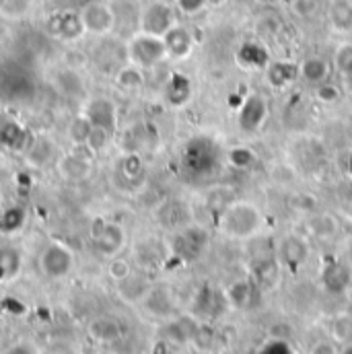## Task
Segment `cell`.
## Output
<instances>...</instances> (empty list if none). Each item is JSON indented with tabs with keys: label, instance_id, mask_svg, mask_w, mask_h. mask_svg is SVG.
Here are the masks:
<instances>
[{
	"label": "cell",
	"instance_id": "1",
	"mask_svg": "<svg viewBox=\"0 0 352 354\" xmlns=\"http://www.w3.org/2000/svg\"><path fill=\"white\" fill-rule=\"evenodd\" d=\"M223 163H225V153L221 145L204 134L189 138L179 157L181 174L189 183H204L212 179L221 171Z\"/></svg>",
	"mask_w": 352,
	"mask_h": 354
},
{
	"label": "cell",
	"instance_id": "2",
	"mask_svg": "<svg viewBox=\"0 0 352 354\" xmlns=\"http://www.w3.org/2000/svg\"><path fill=\"white\" fill-rule=\"evenodd\" d=\"M219 231L233 241L254 239L264 227V214L254 202L233 200L216 221Z\"/></svg>",
	"mask_w": 352,
	"mask_h": 354
},
{
	"label": "cell",
	"instance_id": "3",
	"mask_svg": "<svg viewBox=\"0 0 352 354\" xmlns=\"http://www.w3.org/2000/svg\"><path fill=\"white\" fill-rule=\"evenodd\" d=\"M126 58L130 64H134L142 71H151V68L159 66L163 60H167L169 56H167L163 37L151 35L145 31H136L126 41Z\"/></svg>",
	"mask_w": 352,
	"mask_h": 354
},
{
	"label": "cell",
	"instance_id": "4",
	"mask_svg": "<svg viewBox=\"0 0 352 354\" xmlns=\"http://www.w3.org/2000/svg\"><path fill=\"white\" fill-rule=\"evenodd\" d=\"M91 239H93L95 250L103 258L111 260V258H118L124 252V248L128 243V233L115 221L97 218L93 223V229H91Z\"/></svg>",
	"mask_w": 352,
	"mask_h": 354
},
{
	"label": "cell",
	"instance_id": "5",
	"mask_svg": "<svg viewBox=\"0 0 352 354\" xmlns=\"http://www.w3.org/2000/svg\"><path fill=\"white\" fill-rule=\"evenodd\" d=\"M208 248V233L198 225H185L174 233L169 241V254L181 262H196Z\"/></svg>",
	"mask_w": 352,
	"mask_h": 354
},
{
	"label": "cell",
	"instance_id": "6",
	"mask_svg": "<svg viewBox=\"0 0 352 354\" xmlns=\"http://www.w3.org/2000/svg\"><path fill=\"white\" fill-rule=\"evenodd\" d=\"M39 270L50 280H62L75 270V252L62 243L52 241L39 254Z\"/></svg>",
	"mask_w": 352,
	"mask_h": 354
},
{
	"label": "cell",
	"instance_id": "7",
	"mask_svg": "<svg viewBox=\"0 0 352 354\" xmlns=\"http://www.w3.org/2000/svg\"><path fill=\"white\" fill-rule=\"evenodd\" d=\"M309 254H311V248H309L307 239L297 235V233L282 235L276 243V250H274L278 266L290 274H297L303 266L307 264Z\"/></svg>",
	"mask_w": 352,
	"mask_h": 354
},
{
	"label": "cell",
	"instance_id": "8",
	"mask_svg": "<svg viewBox=\"0 0 352 354\" xmlns=\"http://www.w3.org/2000/svg\"><path fill=\"white\" fill-rule=\"evenodd\" d=\"M81 21L89 35L95 37H107L115 31V12L109 2L103 0H91L81 10Z\"/></svg>",
	"mask_w": 352,
	"mask_h": 354
},
{
	"label": "cell",
	"instance_id": "9",
	"mask_svg": "<svg viewBox=\"0 0 352 354\" xmlns=\"http://www.w3.org/2000/svg\"><path fill=\"white\" fill-rule=\"evenodd\" d=\"M176 23V6H172L169 2H163V0H153L140 10L138 31L163 37Z\"/></svg>",
	"mask_w": 352,
	"mask_h": 354
},
{
	"label": "cell",
	"instance_id": "10",
	"mask_svg": "<svg viewBox=\"0 0 352 354\" xmlns=\"http://www.w3.org/2000/svg\"><path fill=\"white\" fill-rule=\"evenodd\" d=\"M270 115V103L262 93H250L237 109V128L243 134H258Z\"/></svg>",
	"mask_w": 352,
	"mask_h": 354
},
{
	"label": "cell",
	"instance_id": "11",
	"mask_svg": "<svg viewBox=\"0 0 352 354\" xmlns=\"http://www.w3.org/2000/svg\"><path fill=\"white\" fill-rule=\"evenodd\" d=\"M48 31L62 41H77L87 33L83 27L79 10H73V8H64V10L54 12L48 19Z\"/></svg>",
	"mask_w": 352,
	"mask_h": 354
},
{
	"label": "cell",
	"instance_id": "12",
	"mask_svg": "<svg viewBox=\"0 0 352 354\" xmlns=\"http://www.w3.org/2000/svg\"><path fill=\"white\" fill-rule=\"evenodd\" d=\"M83 113L95 128H103L111 134L118 132V107L109 97H91L83 107Z\"/></svg>",
	"mask_w": 352,
	"mask_h": 354
},
{
	"label": "cell",
	"instance_id": "13",
	"mask_svg": "<svg viewBox=\"0 0 352 354\" xmlns=\"http://www.w3.org/2000/svg\"><path fill=\"white\" fill-rule=\"evenodd\" d=\"M140 305L153 317L172 319L174 309H176V299H174V292H172L169 286H165V284H153Z\"/></svg>",
	"mask_w": 352,
	"mask_h": 354
},
{
	"label": "cell",
	"instance_id": "14",
	"mask_svg": "<svg viewBox=\"0 0 352 354\" xmlns=\"http://www.w3.org/2000/svg\"><path fill=\"white\" fill-rule=\"evenodd\" d=\"M280 270L276 256H256L250 262V280L258 290H272L280 280Z\"/></svg>",
	"mask_w": 352,
	"mask_h": 354
},
{
	"label": "cell",
	"instance_id": "15",
	"mask_svg": "<svg viewBox=\"0 0 352 354\" xmlns=\"http://www.w3.org/2000/svg\"><path fill=\"white\" fill-rule=\"evenodd\" d=\"M163 41H165V48H167V56L174 58V60H185L192 56L194 52V35L187 27L176 23L165 35H163Z\"/></svg>",
	"mask_w": 352,
	"mask_h": 354
},
{
	"label": "cell",
	"instance_id": "16",
	"mask_svg": "<svg viewBox=\"0 0 352 354\" xmlns=\"http://www.w3.org/2000/svg\"><path fill=\"white\" fill-rule=\"evenodd\" d=\"M322 284L328 292L342 295L352 286V270L340 260H330L322 270Z\"/></svg>",
	"mask_w": 352,
	"mask_h": 354
},
{
	"label": "cell",
	"instance_id": "17",
	"mask_svg": "<svg viewBox=\"0 0 352 354\" xmlns=\"http://www.w3.org/2000/svg\"><path fill=\"white\" fill-rule=\"evenodd\" d=\"M118 286V295L120 299H124L126 303H142V299L147 297V292L151 290L153 282L147 278V274L142 272H130L124 280L115 282Z\"/></svg>",
	"mask_w": 352,
	"mask_h": 354
},
{
	"label": "cell",
	"instance_id": "18",
	"mask_svg": "<svg viewBox=\"0 0 352 354\" xmlns=\"http://www.w3.org/2000/svg\"><path fill=\"white\" fill-rule=\"evenodd\" d=\"M163 97L167 101V105L172 107H183L187 105V101L192 99V81L187 75L183 73H172V77L167 79L165 87H163Z\"/></svg>",
	"mask_w": 352,
	"mask_h": 354
},
{
	"label": "cell",
	"instance_id": "19",
	"mask_svg": "<svg viewBox=\"0 0 352 354\" xmlns=\"http://www.w3.org/2000/svg\"><path fill=\"white\" fill-rule=\"evenodd\" d=\"M167 250L165 243H161L159 239H142L140 243H136V250H134V258L140 268L149 270V268H157V266L163 264V260L167 258Z\"/></svg>",
	"mask_w": 352,
	"mask_h": 354
},
{
	"label": "cell",
	"instance_id": "20",
	"mask_svg": "<svg viewBox=\"0 0 352 354\" xmlns=\"http://www.w3.org/2000/svg\"><path fill=\"white\" fill-rule=\"evenodd\" d=\"M237 62L241 68L246 71H264L270 64V54L262 44L258 41H246L239 46L237 54H235Z\"/></svg>",
	"mask_w": 352,
	"mask_h": 354
},
{
	"label": "cell",
	"instance_id": "21",
	"mask_svg": "<svg viewBox=\"0 0 352 354\" xmlns=\"http://www.w3.org/2000/svg\"><path fill=\"white\" fill-rule=\"evenodd\" d=\"M157 218H159V223L167 231H174L176 233L179 229H183L185 225H189V208L183 202H179V200H167L159 208Z\"/></svg>",
	"mask_w": 352,
	"mask_h": 354
},
{
	"label": "cell",
	"instance_id": "22",
	"mask_svg": "<svg viewBox=\"0 0 352 354\" xmlns=\"http://www.w3.org/2000/svg\"><path fill=\"white\" fill-rule=\"evenodd\" d=\"M266 79L274 88H284L299 79V64L288 60H276L266 66Z\"/></svg>",
	"mask_w": 352,
	"mask_h": 354
},
{
	"label": "cell",
	"instance_id": "23",
	"mask_svg": "<svg viewBox=\"0 0 352 354\" xmlns=\"http://www.w3.org/2000/svg\"><path fill=\"white\" fill-rule=\"evenodd\" d=\"M89 334L95 340H99V342H115V340H120L124 336V326L115 317L101 315V317H97V319L91 322Z\"/></svg>",
	"mask_w": 352,
	"mask_h": 354
},
{
	"label": "cell",
	"instance_id": "24",
	"mask_svg": "<svg viewBox=\"0 0 352 354\" xmlns=\"http://www.w3.org/2000/svg\"><path fill=\"white\" fill-rule=\"evenodd\" d=\"M330 73H332V68H330L328 60H324L319 56H309L299 64V77L311 85L326 83L330 79Z\"/></svg>",
	"mask_w": 352,
	"mask_h": 354
},
{
	"label": "cell",
	"instance_id": "25",
	"mask_svg": "<svg viewBox=\"0 0 352 354\" xmlns=\"http://www.w3.org/2000/svg\"><path fill=\"white\" fill-rule=\"evenodd\" d=\"M258 292L256 284L250 280V278H243V280H235L227 292H225V299L231 307L235 309H248L252 303H254V295Z\"/></svg>",
	"mask_w": 352,
	"mask_h": 354
},
{
	"label": "cell",
	"instance_id": "26",
	"mask_svg": "<svg viewBox=\"0 0 352 354\" xmlns=\"http://www.w3.org/2000/svg\"><path fill=\"white\" fill-rule=\"evenodd\" d=\"M328 21L338 33H352V0H330Z\"/></svg>",
	"mask_w": 352,
	"mask_h": 354
},
{
	"label": "cell",
	"instance_id": "27",
	"mask_svg": "<svg viewBox=\"0 0 352 354\" xmlns=\"http://www.w3.org/2000/svg\"><path fill=\"white\" fill-rule=\"evenodd\" d=\"M58 169L68 181H83L91 176V161L81 157L79 153H68L60 159Z\"/></svg>",
	"mask_w": 352,
	"mask_h": 354
},
{
	"label": "cell",
	"instance_id": "28",
	"mask_svg": "<svg viewBox=\"0 0 352 354\" xmlns=\"http://www.w3.org/2000/svg\"><path fill=\"white\" fill-rule=\"evenodd\" d=\"M145 73H147V71H142V68H138V66L126 62L124 66H120V68L115 71L113 83L120 88H124V91H138V88L145 87V81H147Z\"/></svg>",
	"mask_w": 352,
	"mask_h": 354
},
{
	"label": "cell",
	"instance_id": "29",
	"mask_svg": "<svg viewBox=\"0 0 352 354\" xmlns=\"http://www.w3.org/2000/svg\"><path fill=\"white\" fill-rule=\"evenodd\" d=\"M56 87H58V91H60L62 95H66V97H71V99L81 97V95L85 93L83 77H81L79 71L73 68V66H68V68H64V71L58 73V77H56Z\"/></svg>",
	"mask_w": 352,
	"mask_h": 354
},
{
	"label": "cell",
	"instance_id": "30",
	"mask_svg": "<svg viewBox=\"0 0 352 354\" xmlns=\"http://www.w3.org/2000/svg\"><path fill=\"white\" fill-rule=\"evenodd\" d=\"M225 161L237 171H248L258 163V155H256L254 149H250L246 145H239V147H233V149H229L225 153Z\"/></svg>",
	"mask_w": 352,
	"mask_h": 354
},
{
	"label": "cell",
	"instance_id": "31",
	"mask_svg": "<svg viewBox=\"0 0 352 354\" xmlns=\"http://www.w3.org/2000/svg\"><path fill=\"white\" fill-rule=\"evenodd\" d=\"M330 336L336 344L344 346L352 342V315L351 313H338L330 322Z\"/></svg>",
	"mask_w": 352,
	"mask_h": 354
},
{
	"label": "cell",
	"instance_id": "32",
	"mask_svg": "<svg viewBox=\"0 0 352 354\" xmlns=\"http://www.w3.org/2000/svg\"><path fill=\"white\" fill-rule=\"evenodd\" d=\"M91 130H93L91 120L81 111V113H77V115L71 120V124H68V138H71V142H73L75 147H85Z\"/></svg>",
	"mask_w": 352,
	"mask_h": 354
},
{
	"label": "cell",
	"instance_id": "33",
	"mask_svg": "<svg viewBox=\"0 0 352 354\" xmlns=\"http://www.w3.org/2000/svg\"><path fill=\"white\" fill-rule=\"evenodd\" d=\"M309 231L319 239H332L338 233V221L332 214H317L309 221Z\"/></svg>",
	"mask_w": 352,
	"mask_h": 354
},
{
	"label": "cell",
	"instance_id": "34",
	"mask_svg": "<svg viewBox=\"0 0 352 354\" xmlns=\"http://www.w3.org/2000/svg\"><path fill=\"white\" fill-rule=\"evenodd\" d=\"M21 270V254L15 248H0V280H10Z\"/></svg>",
	"mask_w": 352,
	"mask_h": 354
},
{
	"label": "cell",
	"instance_id": "35",
	"mask_svg": "<svg viewBox=\"0 0 352 354\" xmlns=\"http://www.w3.org/2000/svg\"><path fill=\"white\" fill-rule=\"evenodd\" d=\"M120 169H122L124 179L130 183L140 181V177L145 176V165H142V159L138 153H126L124 159L120 161Z\"/></svg>",
	"mask_w": 352,
	"mask_h": 354
},
{
	"label": "cell",
	"instance_id": "36",
	"mask_svg": "<svg viewBox=\"0 0 352 354\" xmlns=\"http://www.w3.org/2000/svg\"><path fill=\"white\" fill-rule=\"evenodd\" d=\"M111 138H113V134H111V132H107V130H103V128H95V126H93V130H91V134H89L87 142H85V149H87L91 155H101V153H105V151H107V147L111 145Z\"/></svg>",
	"mask_w": 352,
	"mask_h": 354
},
{
	"label": "cell",
	"instance_id": "37",
	"mask_svg": "<svg viewBox=\"0 0 352 354\" xmlns=\"http://www.w3.org/2000/svg\"><path fill=\"white\" fill-rule=\"evenodd\" d=\"M334 68L338 71V75H346L352 71V44H342L338 46L336 54H334Z\"/></svg>",
	"mask_w": 352,
	"mask_h": 354
},
{
	"label": "cell",
	"instance_id": "38",
	"mask_svg": "<svg viewBox=\"0 0 352 354\" xmlns=\"http://www.w3.org/2000/svg\"><path fill=\"white\" fill-rule=\"evenodd\" d=\"M216 301H219V292H214L212 288H202L196 297V309L204 315L212 313L216 309Z\"/></svg>",
	"mask_w": 352,
	"mask_h": 354
},
{
	"label": "cell",
	"instance_id": "39",
	"mask_svg": "<svg viewBox=\"0 0 352 354\" xmlns=\"http://www.w3.org/2000/svg\"><path fill=\"white\" fill-rule=\"evenodd\" d=\"M31 4L33 0H0V10L6 17H23Z\"/></svg>",
	"mask_w": 352,
	"mask_h": 354
},
{
	"label": "cell",
	"instance_id": "40",
	"mask_svg": "<svg viewBox=\"0 0 352 354\" xmlns=\"http://www.w3.org/2000/svg\"><path fill=\"white\" fill-rule=\"evenodd\" d=\"M109 276H111V280H115V282H120V280H124L130 272H132V266L130 262H126L124 258H111L109 260Z\"/></svg>",
	"mask_w": 352,
	"mask_h": 354
},
{
	"label": "cell",
	"instance_id": "41",
	"mask_svg": "<svg viewBox=\"0 0 352 354\" xmlns=\"http://www.w3.org/2000/svg\"><path fill=\"white\" fill-rule=\"evenodd\" d=\"M206 0H176V8L185 17H196L206 8Z\"/></svg>",
	"mask_w": 352,
	"mask_h": 354
},
{
	"label": "cell",
	"instance_id": "42",
	"mask_svg": "<svg viewBox=\"0 0 352 354\" xmlns=\"http://www.w3.org/2000/svg\"><path fill=\"white\" fill-rule=\"evenodd\" d=\"M317 99L324 101V103H334V101L340 99V91L336 88V85L326 81V83L317 85Z\"/></svg>",
	"mask_w": 352,
	"mask_h": 354
},
{
	"label": "cell",
	"instance_id": "43",
	"mask_svg": "<svg viewBox=\"0 0 352 354\" xmlns=\"http://www.w3.org/2000/svg\"><path fill=\"white\" fill-rule=\"evenodd\" d=\"M2 354H41L37 351V346L35 344H31V342H17V344H12V346H8L6 351Z\"/></svg>",
	"mask_w": 352,
	"mask_h": 354
},
{
	"label": "cell",
	"instance_id": "44",
	"mask_svg": "<svg viewBox=\"0 0 352 354\" xmlns=\"http://www.w3.org/2000/svg\"><path fill=\"white\" fill-rule=\"evenodd\" d=\"M309 354H340V348H336L334 342H317Z\"/></svg>",
	"mask_w": 352,
	"mask_h": 354
},
{
	"label": "cell",
	"instance_id": "45",
	"mask_svg": "<svg viewBox=\"0 0 352 354\" xmlns=\"http://www.w3.org/2000/svg\"><path fill=\"white\" fill-rule=\"evenodd\" d=\"M264 354H288V346L284 342L274 340V342H268Z\"/></svg>",
	"mask_w": 352,
	"mask_h": 354
},
{
	"label": "cell",
	"instance_id": "46",
	"mask_svg": "<svg viewBox=\"0 0 352 354\" xmlns=\"http://www.w3.org/2000/svg\"><path fill=\"white\" fill-rule=\"evenodd\" d=\"M342 83H344V88L352 95V71H349L346 75H342Z\"/></svg>",
	"mask_w": 352,
	"mask_h": 354
},
{
	"label": "cell",
	"instance_id": "47",
	"mask_svg": "<svg viewBox=\"0 0 352 354\" xmlns=\"http://www.w3.org/2000/svg\"><path fill=\"white\" fill-rule=\"evenodd\" d=\"M225 2H227V0H206V4L212 6V8H219V6H223Z\"/></svg>",
	"mask_w": 352,
	"mask_h": 354
},
{
	"label": "cell",
	"instance_id": "48",
	"mask_svg": "<svg viewBox=\"0 0 352 354\" xmlns=\"http://www.w3.org/2000/svg\"><path fill=\"white\" fill-rule=\"evenodd\" d=\"M340 354H352V342L351 344H344V346H340Z\"/></svg>",
	"mask_w": 352,
	"mask_h": 354
},
{
	"label": "cell",
	"instance_id": "49",
	"mask_svg": "<svg viewBox=\"0 0 352 354\" xmlns=\"http://www.w3.org/2000/svg\"><path fill=\"white\" fill-rule=\"evenodd\" d=\"M346 167H349V176L352 177V151H351V155H349V161H346Z\"/></svg>",
	"mask_w": 352,
	"mask_h": 354
},
{
	"label": "cell",
	"instance_id": "50",
	"mask_svg": "<svg viewBox=\"0 0 352 354\" xmlns=\"http://www.w3.org/2000/svg\"><path fill=\"white\" fill-rule=\"evenodd\" d=\"M0 214H2V206H0Z\"/></svg>",
	"mask_w": 352,
	"mask_h": 354
}]
</instances>
